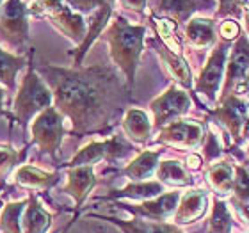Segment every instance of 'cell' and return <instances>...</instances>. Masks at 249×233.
I'll return each instance as SVG.
<instances>
[{"mask_svg": "<svg viewBox=\"0 0 249 233\" xmlns=\"http://www.w3.org/2000/svg\"><path fill=\"white\" fill-rule=\"evenodd\" d=\"M160 176L162 180L169 181V183H177V185L187 183L185 173H183V169L178 166L177 162H164L160 166Z\"/></svg>", "mask_w": 249, "mask_h": 233, "instance_id": "d6986e66", "label": "cell"}, {"mask_svg": "<svg viewBox=\"0 0 249 233\" xmlns=\"http://www.w3.org/2000/svg\"><path fill=\"white\" fill-rule=\"evenodd\" d=\"M130 2H132V4H135V5H142V4H144V0H130Z\"/></svg>", "mask_w": 249, "mask_h": 233, "instance_id": "d6a6232c", "label": "cell"}, {"mask_svg": "<svg viewBox=\"0 0 249 233\" xmlns=\"http://www.w3.org/2000/svg\"><path fill=\"white\" fill-rule=\"evenodd\" d=\"M57 94L62 105L73 110H89L98 102V91L93 84L78 77H64L57 84Z\"/></svg>", "mask_w": 249, "mask_h": 233, "instance_id": "6da1fadb", "label": "cell"}, {"mask_svg": "<svg viewBox=\"0 0 249 233\" xmlns=\"http://www.w3.org/2000/svg\"><path fill=\"white\" fill-rule=\"evenodd\" d=\"M169 61V68L173 70V73L177 75L182 82H189V72H187V68H185V64H183L182 61H178V59H173V57H169L167 59Z\"/></svg>", "mask_w": 249, "mask_h": 233, "instance_id": "d4e9b609", "label": "cell"}, {"mask_svg": "<svg viewBox=\"0 0 249 233\" xmlns=\"http://www.w3.org/2000/svg\"><path fill=\"white\" fill-rule=\"evenodd\" d=\"M237 189L244 197H249V175L242 169L239 171V178H237Z\"/></svg>", "mask_w": 249, "mask_h": 233, "instance_id": "484cf974", "label": "cell"}, {"mask_svg": "<svg viewBox=\"0 0 249 233\" xmlns=\"http://www.w3.org/2000/svg\"><path fill=\"white\" fill-rule=\"evenodd\" d=\"M223 61H224V52H217L210 59L207 70L203 73L201 82H199V88L207 93L213 94L217 91L219 82H221V75H223Z\"/></svg>", "mask_w": 249, "mask_h": 233, "instance_id": "8992f818", "label": "cell"}, {"mask_svg": "<svg viewBox=\"0 0 249 233\" xmlns=\"http://www.w3.org/2000/svg\"><path fill=\"white\" fill-rule=\"evenodd\" d=\"M16 178H18V181L25 183V185H48L52 181L50 180L52 176L37 171L34 167H21L20 171H18V175H16Z\"/></svg>", "mask_w": 249, "mask_h": 233, "instance_id": "2e32d148", "label": "cell"}, {"mask_svg": "<svg viewBox=\"0 0 249 233\" xmlns=\"http://www.w3.org/2000/svg\"><path fill=\"white\" fill-rule=\"evenodd\" d=\"M124 126L130 134L137 137V139H144L148 132H150V123H148V118H146L142 112L139 110H132L128 112L126 119H124Z\"/></svg>", "mask_w": 249, "mask_h": 233, "instance_id": "7c38bea8", "label": "cell"}, {"mask_svg": "<svg viewBox=\"0 0 249 233\" xmlns=\"http://www.w3.org/2000/svg\"><path fill=\"white\" fill-rule=\"evenodd\" d=\"M162 189L160 185L157 183H146V185H134L124 189V194L126 196H153V194H159Z\"/></svg>", "mask_w": 249, "mask_h": 233, "instance_id": "603a6c76", "label": "cell"}, {"mask_svg": "<svg viewBox=\"0 0 249 233\" xmlns=\"http://www.w3.org/2000/svg\"><path fill=\"white\" fill-rule=\"evenodd\" d=\"M91 185H93V171L89 167H80L70 175V191L77 196V199H82Z\"/></svg>", "mask_w": 249, "mask_h": 233, "instance_id": "30bf717a", "label": "cell"}, {"mask_svg": "<svg viewBox=\"0 0 249 233\" xmlns=\"http://www.w3.org/2000/svg\"><path fill=\"white\" fill-rule=\"evenodd\" d=\"M157 162V153H144V155H141L137 161L128 167V175L135 180H139V178H144L146 175H150L153 166H155Z\"/></svg>", "mask_w": 249, "mask_h": 233, "instance_id": "9a60e30c", "label": "cell"}, {"mask_svg": "<svg viewBox=\"0 0 249 233\" xmlns=\"http://www.w3.org/2000/svg\"><path fill=\"white\" fill-rule=\"evenodd\" d=\"M151 233H178V232L175 228H171V226H157V228H153Z\"/></svg>", "mask_w": 249, "mask_h": 233, "instance_id": "f546056e", "label": "cell"}, {"mask_svg": "<svg viewBox=\"0 0 249 233\" xmlns=\"http://www.w3.org/2000/svg\"><path fill=\"white\" fill-rule=\"evenodd\" d=\"M48 224H50V217L47 215V212H43L41 207H37L36 203H32L29 210H27L25 217L27 233H45Z\"/></svg>", "mask_w": 249, "mask_h": 233, "instance_id": "8fae6325", "label": "cell"}, {"mask_svg": "<svg viewBox=\"0 0 249 233\" xmlns=\"http://www.w3.org/2000/svg\"><path fill=\"white\" fill-rule=\"evenodd\" d=\"M178 201V194H167V196H162L160 199H157L153 203H146L142 205V212L150 214V215H164V214L171 212L175 205Z\"/></svg>", "mask_w": 249, "mask_h": 233, "instance_id": "4fadbf2b", "label": "cell"}, {"mask_svg": "<svg viewBox=\"0 0 249 233\" xmlns=\"http://www.w3.org/2000/svg\"><path fill=\"white\" fill-rule=\"evenodd\" d=\"M118 148H120V144L114 143V141H110V143H94V144L88 146L86 150H82V153L77 155V159L73 161V164H75V166L89 164V162L96 161V159H100V157L105 155V153H112V151H116Z\"/></svg>", "mask_w": 249, "mask_h": 233, "instance_id": "9c48e42d", "label": "cell"}, {"mask_svg": "<svg viewBox=\"0 0 249 233\" xmlns=\"http://www.w3.org/2000/svg\"><path fill=\"white\" fill-rule=\"evenodd\" d=\"M187 105H189V98L182 91H171V93L162 96L155 104L157 118L164 119L173 114H178V112H183L187 109Z\"/></svg>", "mask_w": 249, "mask_h": 233, "instance_id": "5b68a950", "label": "cell"}, {"mask_svg": "<svg viewBox=\"0 0 249 233\" xmlns=\"http://www.w3.org/2000/svg\"><path fill=\"white\" fill-rule=\"evenodd\" d=\"M205 203H207V196L203 192H191V194H187L182 207H180V210L177 214V221L189 223L192 219L199 217L203 210H205Z\"/></svg>", "mask_w": 249, "mask_h": 233, "instance_id": "52a82bcc", "label": "cell"}, {"mask_svg": "<svg viewBox=\"0 0 249 233\" xmlns=\"http://www.w3.org/2000/svg\"><path fill=\"white\" fill-rule=\"evenodd\" d=\"M32 132L39 141V144L47 150H53L59 143V134H61V119L53 110H47L45 114L37 118V121L32 126Z\"/></svg>", "mask_w": 249, "mask_h": 233, "instance_id": "277c9868", "label": "cell"}, {"mask_svg": "<svg viewBox=\"0 0 249 233\" xmlns=\"http://www.w3.org/2000/svg\"><path fill=\"white\" fill-rule=\"evenodd\" d=\"M242 214H244V215H246V219H248V221H249V205H248V207H244V208H242Z\"/></svg>", "mask_w": 249, "mask_h": 233, "instance_id": "1f68e13d", "label": "cell"}, {"mask_svg": "<svg viewBox=\"0 0 249 233\" xmlns=\"http://www.w3.org/2000/svg\"><path fill=\"white\" fill-rule=\"evenodd\" d=\"M201 135V128L197 125L175 123L166 130V139L178 144H194Z\"/></svg>", "mask_w": 249, "mask_h": 233, "instance_id": "ba28073f", "label": "cell"}, {"mask_svg": "<svg viewBox=\"0 0 249 233\" xmlns=\"http://www.w3.org/2000/svg\"><path fill=\"white\" fill-rule=\"evenodd\" d=\"M248 66H249V47L246 45L244 41H242L239 47H237V50H235V54H233L231 70H230L231 77H240V75L248 70Z\"/></svg>", "mask_w": 249, "mask_h": 233, "instance_id": "ac0fdd59", "label": "cell"}, {"mask_svg": "<svg viewBox=\"0 0 249 233\" xmlns=\"http://www.w3.org/2000/svg\"><path fill=\"white\" fill-rule=\"evenodd\" d=\"M23 212V205H9L2 214V228L5 233H20V217Z\"/></svg>", "mask_w": 249, "mask_h": 233, "instance_id": "5bb4252c", "label": "cell"}, {"mask_svg": "<svg viewBox=\"0 0 249 233\" xmlns=\"http://www.w3.org/2000/svg\"><path fill=\"white\" fill-rule=\"evenodd\" d=\"M210 230H212V233H228L230 215H228V210H226V207H224L223 203H217V205H215L212 221H210Z\"/></svg>", "mask_w": 249, "mask_h": 233, "instance_id": "ffe728a7", "label": "cell"}, {"mask_svg": "<svg viewBox=\"0 0 249 233\" xmlns=\"http://www.w3.org/2000/svg\"><path fill=\"white\" fill-rule=\"evenodd\" d=\"M210 180L217 189L221 191H230L233 185V178H231V169L228 166H217L210 173Z\"/></svg>", "mask_w": 249, "mask_h": 233, "instance_id": "44dd1931", "label": "cell"}, {"mask_svg": "<svg viewBox=\"0 0 249 233\" xmlns=\"http://www.w3.org/2000/svg\"><path fill=\"white\" fill-rule=\"evenodd\" d=\"M141 39H142V29H134V27L120 25L114 36V48L118 52V57L124 61L128 66L132 64L141 48Z\"/></svg>", "mask_w": 249, "mask_h": 233, "instance_id": "3957f363", "label": "cell"}, {"mask_svg": "<svg viewBox=\"0 0 249 233\" xmlns=\"http://www.w3.org/2000/svg\"><path fill=\"white\" fill-rule=\"evenodd\" d=\"M164 7L169 11H187L191 7V0H164Z\"/></svg>", "mask_w": 249, "mask_h": 233, "instance_id": "4316f807", "label": "cell"}, {"mask_svg": "<svg viewBox=\"0 0 249 233\" xmlns=\"http://www.w3.org/2000/svg\"><path fill=\"white\" fill-rule=\"evenodd\" d=\"M0 104H2V91H0Z\"/></svg>", "mask_w": 249, "mask_h": 233, "instance_id": "e575fe53", "label": "cell"}, {"mask_svg": "<svg viewBox=\"0 0 249 233\" xmlns=\"http://www.w3.org/2000/svg\"><path fill=\"white\" fill-rule=\"evenodd\" d=\"M73 2H80V4H91L94 0H73Z\"/></svg>", "mask_w": 249, "mask_h": 233, "instance_id": "836d02e7", "label": "cell"}, {"mask_svg": "<svg viewBox=\"0 0 249 233\" xmlns=\"http://www.w3.org/2000/svg\"><path fill=\"white\" fill-rule=\"evenodd\" d=\"M223 34L226 37H233L235 34H237V25H235V23H226V25L223 27Z\"/></svg>", "mask_w": 249, "mask_h": 233, "instance_id": "f1b7e54d", "label": "cell"}, {"mask_svg": "<svg viewBox=\"0 0 249 233\" xmlns=\"http://www.w3.org/2000/svg\"><path fill=\"white\" fill-rule=\"evenodd\" d=\"M13 162V153L7 150H0V169L2 167H7Z\"/></svg>", "mask_w": 249, "mask_h": 233, "instance_id": "83f0119b", "label": "cell"}, {"mask_svg": "<svg viewBox=\"0 0 249 233\" xmlns=\"http://www.w3.org/2000/svg\"><path fill=\"white\" fill-rule=\"evenodd\" d=\"M189 167H192V169H197V167H199V157H197V155L189 157Z\"/></svg>", "mask_w": 249, "mask_h": 233, "instance_id": "4dcf8cb0", "label": "cell"}, {"mask_svg": "<svg viewBox=\"0 0 249 233\" xmlns=\"http://www.w3.org/2000/svg\"><path fill=\"white\" fill-rule=\"evenodd\" d=\"M18 66L20 64L15 57H11V55L0 50V80H5L7 84L13 82V77H15V72L18 70Z\"/></svg>", "mask_w": 249, "mask_h": 233, "instance_id": "7402d4cb", "label": "cell"}, {"mask_svg": "<svg viewBox=\"0 0 249 233\" xmlns=\"http://www.w3.org/2000/svg\"><path fill=\"white\" fill-rule=\"evenodd\" d=\"M189 37L194 43L205 45L212 39V25L205 20H194L189 27Z\"/></svg>", "mask_w": 249, "mask_h": 233, "instance_id": "e0dca14e", "label": "cell"}, {"mask_svg": "<svg viewBox=\"0 0 249 233\" xmlns=\"http://www.w3.org/2000/svg\"><path fill=\"white\" fill-rule=\"evenodd\" d=\"M157 27H159V32H160L162 39L169 45V47L177 52L178 50V43L173 39V23H169L167 20H159L157 21Z\"/></svg>", "mask_w": 249, "mask_h": 233, "instance_id": "cb8c5ba5", "label": "cell"}, {"mask_svg": "<svg viewBox=\"0 0 249 233\" xmlns=\"http://www.w3.org/2000/svg\"><path fill=\"white\" fill-rule=\"evenodd\" d=\"M48 104H50V94L47 88L39 82L36 75H29L21 88L20 96L16 100V112L20 114V118L27 119L32 112L47 107Z\"/></svg>", "mask_w": 249, "mask_h": 233, "instance_id": "7a4b0ae2", "label": "cell"}]
</instances>
